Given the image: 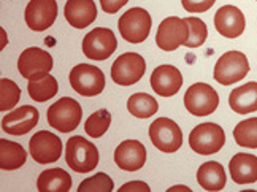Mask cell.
I'll use <instances>...</instances> for the list:
<instances>
[{
  "instance_id": "cell-1",
  "label": "cell",
  "mask_w": 257,
  "mask_h": 192,
  "mask_svg": "<svg viewBox=\"0 0 257 192\" xmlns=\"http://www.w3.org/2000/svg\"><path fill=\"white\" fill-rule=\"evenodd\" d=\"M65 162L76 173H89L98 165V149L84 137L75 135L67 141Z\"/></svg>"
},
{
  "instance_id": "cell-2",
  "label": "cell",
  "mask_w": 257,
  "mask_h": 192,
  "mask_svg": "<svg viewBox=\"0 0 257 192\" xmlns=\"http://www.w3.org/2000/svg\"><path fill=\"white\" fill-rule=\"evenodd\" d=\"M48 124L62 134L75 130L81 123L83 108L75 99L62 97L48 108Z\"/></svg>"
},
{
  "instance_id": "cell-3",
  "label": "cell",
  "mask_w": 257,
  "mask_h": 192,
  "mask_svg": "<svg viewBox=\"0 0 257 192\" xmlns=\"http://www.w3.org/2000/svg\"><path fill=\"white\" fill-rule=\"evenodd\" d=\"M121 37L128 43H142L151 32V16L145 8L135 7L127 12L117 21Z\"/></svg>"
},
{
  "instance_id": "cell-4",
  "label": "cell",
  "mask_w": 257,
  "mask_h": 192,
  "mask_svg": "<svg viewBox=\"0 0 257 192\" xmlns=\"http://www.w3.org/2000/svg\"><path fill=\"white\" fill-rule=\"evenodd\" d=\"M249 73V62L240 51L224 53L214 65V79L222 86L238 83Z\"/></svg>"
},
{
  "instance_id": "cell-5",
  "label": "cell",
  "mask_w": 257,
  "mask_h": 192,
  "mask_svg": "<svg viewBox=\"0 0 257 192\" xmlns=\"http://www.w3.org/2000/svg\"><path fill=\"white\" fill-rule=\"evenodd\" d=\"M225 143V134L221 126L214 123H203L197 126L189 135L192 151L200 156L216 154Z\"/></svg>"
},
{
  "instance_id": "cell-6",
  "label": "cell",
  "mask_w": 257,
  "mask_h": 192,
  "mask_svg": "<svg viewBox=\"0 0 257 192\" xmlns=\"http://www.w3.org/2000/svg\"><path fill=\"white\" fill-rule=\"evenodd\" d=\"M219 105V95L206 83H195L184 94V107L194 116H208Z\"/></svg>"
},
{
  "instance_id": "cell-7",
  "label": "cell",
  "mask_w": 257,
  "mask_h": 192,
  "mask_svg": "<svg viewBox=\"0 0 257 192\" xmlns=\"http://www.w3.org/2000/svg\"><path fill=\"white\" fill-rule=\"evenodd\" d=\"M70 84L75 92L84 97H94L105 89V75L95 65L80 64L72 68Z\"/></svg>"
},
{
  "instance_id": "cell-8",
  "label": "cell",
  "mask_w": 257,
  "mask_h": 192,
  "mask_svg": "<svg viewBox=\"0 0 257 192\" xmlns=\"http://www.w3.org/2000/svg\"><path fill=\"white\" fill-rule=\"evenodd\" d=\"M150 138L153 145L162 153H175L183 145V132L180 126L169 118H157L150 126Z\"/></svg>"
},
{
  "instance_id": "cell-9",
  "label": "cell",
  "mask_w": 257,
  "mask_h": 192,
  "mask_svg": "<svg viewBox=\"0 0 257 192\" xmlns=\"http://www.w3.org/2000/svg\"><path fill=\"white\" fill-rule=\"evenodd\" d=\"M146 72L145 59L137 53H124L111 65V78L119 86H132L143 78Z\"/></svg>"
},
{
  "instance_id": "cell-10",
  "label": "cell",
  "mask_w": 257,
  "mask_h": 192,
  "mask_svg": "<svg viewBox=\"0 0 257 192\" xmlns=\"http://www.w3.org/2000/svg\"><path fill=\"white\" fill-rule=\"evenodd\" d=\"M189 38V26L186 19L170 16L159 24L156 34V45L162 51H175L181 45H186Z\"/></svg>"
},
{
  "instance_id": "cell-11",
  "label": "cell",
  "mask_w": 257,
  "mask_h": 192,
  "mask_svg": "<svg viewBox=\"0 0 257 192\" xmlns=\"http://www.w3.org/2000/svg\"><path fill=\"white\" fill-rule=\"evenodd\" d=\"M117 48V40L113 30L106 27H97L91 30L83 40V53L87 59L105 60Z\"/></svg>"
},
{
  "instance_id": "cell-12",
  "label": "cell",
  "mask_w": 257,
  "mask_h": 192,
  "mask_svg": "<svg viewBox=\"0 0 257 192\" xmlns=\"http://www.w3.org/2000/svg\"><path fill=\"white\" fill-rule=\"evenodd\" d=\"M18 70L26 79H37L53 70V57L42 48H27L18 59Z\"/></svg>"
},
{
  "instance_id": "cell-13",
  "label": "cell",
  "mask_w": 257,
  "mask_h": 192,
  "mask_svg": "<svg viewBox=\"0 0 257 192\" xmlns=\"http://www.w3.org/2000/svg\"><path fill=\"white\" fill-rule=\"evenodd\" d=\"M29 153L38 164H53L62 154V141L53 132L40 130L29 141Z\"/></svg>"
},
{
  "instance_id": "cell-14",
  "label": "cell",
  "mask_w": 257,
  "mask_h": 192,
  "mask_svg": "<svg viewBox=\"0 0 257 192\" xmlns=\"http://www.w3.org/2000/svg\"><path fill=\"white\" fill-rule=\"evenodd\" d=\"M26 24L35 32H43L49 29L57 18L56 0H31L26 7Z\"/></svg>"
},
{
  "instance_id": "cell-15",
  "label": "cell",
  "mask_w": 257,
  "mask_h": 192,
  "mask_svg": "<svg viewBox=\"0 0 257 192\" xmlns=\"http://www.w3.org/2000/svg\"><path fill=\"white\" fill-rule=\"evenodd\" d=\"M38 110L31 105L10 111L2 119V129L10 135H26L38 124Z\"/></svg>"
},
{
  "instance_id": "cell-16",
  "label": "cell",
  "mask_w": 257,
  "mask_h": 192,
  "mask_svg": "<svg viewBox=\"0 0 257 192\" xmlns=\"http://www.w3.org/2000/svg\"><path fill=\"white\" fill-rule=\"evenodd\" d=\"M214 27L225 38H236L244 32L246 21L240 8L224 5L214 15Z\"/></svg>"
},
{
  "instance_id": "cell-17",
  "label": "cell",
  "mask_w": 257,
  "mask_h": 192,
  "mask_svg": "<svg viewBox=\"0 0 257 192\" xmlns=\"http://www.w3.org/2000/svg\"><path fill=\"white\" fill-rule=\"evenodd\" d=\"M183 86V75L173 65H159L151 75V87L161 97H172L178 94Z\"/></svg>"
},
{
  "instance_id": "cell-18",
  "label": "cell",
  "mask_w": 257,
  "mask_h": 192,
  "mask_svg": "<svg viewBox=\"0 0 257 192\" xmlns=\"http://www.w3.org/2000/svg\"><path fill=\"white\" fill-rule=\"evenodd\" d=\"M114 162L125 171L140 170L146 162V148L138 140H125L114 151Z\"/></svg>"
},
{
  "instance_id": "cell-19",
  "label": "cell",
  "mask_w": 257,
  "mask_h": 192,
  "mask_svg": "<svg viewBox=\"0 0 257 192\" xmlns=\"http://www.w3.org/2000/svg\"><path fill=\"white\" fill-rule=\"evenodd\" d=\"M64 15L67 23L75 29L91 26L97 18V7L94 0H67Z\"/></svg>"
},
{
  "instance_id": "cell-20",
  "label": "cell",
  "mask_w": 257,
  "mask_h": 192,
  "mask_svg": "<svg viewBox=\"0 0 257 192\" xmlns=\"http://www.w3.org/2000/svg\"><path fill=\"white\" fill-rule=\"evenodd\" d=\"M232 179L236 184H251L257 181V157L254 154L238 153L229 164Z\"/></svg>"
},
{
  "instance_id": "cell-21",
  "label": "cell",
  "mask_w": 257,
  "mask_h": 192,
  "mask_svg": "<svg viewBox=\"0 0 257 192\" xmlns=\"http://www.w3.org/2000/svg\"><path fill=\"white\" fill-rule=\"evenodd\" d=\"M229 105L238 115L257 111V83L251 81L235 87L229 95Z\"/></svg>"
},
{
  "instance_id": "cell-22",
  "label": "cell",
  "mask_w": 257,
  "mask_h": 192,
  "mask_svg": "<svg viewBox=\"0 0 257 192\" xmlns=\"http://www.w3.org/2000/svg\"><path fill=\"white\" fill-rule=\"evenodd\" d=\"M37 187L40 192H68L72 189V176L62 168H49L38 176Z\"/></svg>"
},
{
  "instance_id": "cell-23",
  "label": "cell",
  "mask_w": 257,
  "mask_h": 192,
  "mask_svg": "<svg viewBox=\"0 0 257 192\" xmlns=\"http://www.w3.org/2000/svg\"><path fill=\"white\" fill-rule=\"evenodd\" d=\"M225 171L224 167L211 160V162H205L197 170V181L205 190H221L225 186Z\"/></svg>"
},
{
  "instance_id": "cell-24",
  "label": "cell",
  "mask_w": 257,
  "mask_h": 192,
  "mask_svg": "<svg viewBox=\"0 0 257 192\" xmlns=\"http://www.w3.org/2000/svg\"><path fill=\"white\" fill-rule=\"evenodd\" d=\"M27 160L26 149L15 141L2 138L0 140V168L2 170H16L23 167Z\"/></svg>"
},
{
  "instance_id": "cell-25",
  "label": "cell",
  "mask_w": 257,
  "mask_h": 192,
  "mask_svg": "<svg viewBox=\"0 0 257 192\" xmlns=\"http://www.w3.org/2000/svg\"><path fill=\"white\" fill-rule=\"evenodd\" d=\"M127 110L132 116L140 118V119H146V118H151L157 113L159 104H157V100L150 94L137 92V94L128 97Z\"/></svg>"
},
{
  "instance_id": "cell-26",
  "label": "cell",
  "mask_w": 257,
  "mask_h": 192,
  "mask_svg": "<svg viewBox=\"0 0 257 192\" xmlns=\"http://www.w3.org/2000/svg\"><path fill=\"white\" fill-rule=\"evenodd\" d=\"M59 90V84L53 75H45L42 78L31 79L27 84V92L35 102H46V100L53 99Z\"/></svg>"
},
{
  "instance_id": "cell-27",
  "label": "cell",
  "mask_w": 257,
  "mask_h": 192,
  "mask_svg": "<svg viewBox=\"0 0 257 192\" xmlns=\"http://www.w3.org/2000/svg\"><path fill=\"white\" fill-rule=\"evenodd\" d=\"M233 138L236 145L243 148H257V118L244 119L233 129Z\"/></svg>"
},
{
  "instance_id": "cell-28",
  "label": "cell",
  "mask_w": 257,
  "mask_h": 192,
  "mask_svg": "<svg viewBox=\"0 0 257 192\" xmlns=\"http://www.w3.org/2000/svg\"><path fill=\"white\" fill-rule=\"evenodd\" d=\"M111 124V115L106 110H97L87 118L84 130L89 137L92 138H100L106 134V130L110 129Z\"/></svg>"
},
{
  "instance_id": "cell-29",
  "label": "cell",
  "mask_w": 257,
  "mask_h": 192,
  "mask_svg": "<svg viewBox=\"0 0 257 192\" xmlns=\"http://www.w3.org/2000/svg\"><path fill=\"white\" fill-rule=\"evenodd\" d=\"M21 99V89L8 78L0 79V111H10Z\"/></svg>"
},
{
  "instance_id": "cell-30",
  "label": "cell",
  "mask_w": 257,
  "mask_h": 192,
  "mask_svg": "<svg viewBox=\"0 0 257 192\" xmlns=\"http://www.w3.org/2000/svg\"><path fill=\"white\" fill-rule=\"evenodd\" d=\"M187 26H189V38L184 46L187 48H199L205 43L206 37H208V29L206 24L202 21L200 18H184Z\"/></svg>"
},
{
  "instance_id": "cell-31",
  "label": "cell",
  "mask_w": 257,
  "mask_h": 192,
  "mask_svg": "<svg viewBox=\"0 0 257 192\" xmlns=\"http://www.w3.org/2000/svg\"><path fill=\"white\" fill-rule=\"evenodd\" d=\"M114 187L113 179L106 173H97L91 178H86L78 187V192H111Z\"/></svg>"
},
{
  "instance_id": "cell-32",
  "label": "cell",
  "mask_w": 257,
  "mask_h": 192,
  "mask_svg": "<svg viewBox=\"0 0 257 192\" xmlns=\"http://www.w3.org/2000/svg\"><path fill=\"white\" fill-rule=\"evenodd\" d=\"M216 0H181L183 8L189 13H203L214 5Z\"/></svg>"
},
{
  "instance_id": "cell-33",
  "label": "cell",
  "mask_w": 257,
  "mask_h": 192,
  "mask_svg": "<svg viewBox=\"0 0 257 192\" xmlns=\"http://www.w3.org/2000/svg\"><path fill=\"white\" fill-rule=\"evenodd\" d=\"M128 2V0H100V5H102V10L108 15H113V13H117L119 10Z\"/></svg>"
},
{
  "instance_id": "cell-34",
  "label": "cell",
  "mask_w": 257,
  "mask_h": 192,
  "mask_svg": "<svg viewBox=\"0 0 257 192\" xmlns=\"http://www.w3.org/2000/svg\"><path fill=\"white\" fill-rule=\"evenodd\" d=\"M121 192H125V190H138V192H150V186L146 183H142V181H132V183H125L124 186L119 187Z\"/></svg>"
},
{
  "instance_id": "cell-35",
  "label": "cell",
  "mask_w": 257,
  "mask_h": 192,
  "mask_svg": "<svg viewBox=\"0 0 257 192\" xmlns=\"http://www.w3.org/2000/svg\"><path fill=\"white\" fill-rule=\"evenodd\" d=\"M173 190H186V192H191L189 187H186V186H173L169 189V192H173Z\"/></svg>"
}]
</instances>
